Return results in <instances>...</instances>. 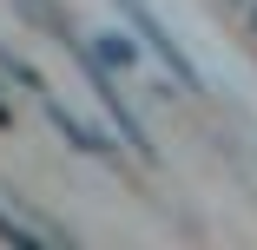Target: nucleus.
I'll return each mask as SVG.
<instances>
[{
	"instance_id": "f257e3e1",
	"label": "nucleus",
	"mask_w": 257,
	"mask_h": 250,
	"mask_svg": "<svg viewBox=\"0 0 257 250\" xmlns=\"http://www.w3.org/2000/svg\"><path fill=\"white\" fill-rule=\"evenodd\" d=\"M66 46H73V60L86 66V79L99 86V99H106V112L119 119V132H125V145H132V152H139V158L152 165V138H145V125L132 119V106H125V92H119V79H112V60L99 53V46H86V40H66Z\"/></svg>"
},
{
	"instance_id": "f03ea898",
	"label": "nucleus",
	"mask_w": 257,
	"mask_h": 250,
	"mask_svg": "<svg viewBox=\"0 0 257 250\" xmlns=\"http://www.w3.org/2000/svg\"><path fill=\"white\" fill-rule=\"evenodd\" d=\"M112 7H119V14H125V20L139 27V40L152 46V53H159V60H165V66L178 73V86H185V92H198V86H204V79H198V66H191V53H185V46H178V40H172L165 27H159V14H152L145 0H112Z\"/></svg>"
},
{
	"instance_id": "7ed1b4c3",
	"label": "nucleus",
	"mask_w": 257,
	"mask_h": 250,
	"mask_svg": "<svg viewBox=\"0 0 257 250\" xmlns=\"http://www.w3.org/2000/svg\"><path fill=\"white\" fill-rule=\"evenodd\" d=\"M40 99H46V119H53V125H60V132H66V138L79 145V152H92V158H106V152H112V145H106V138H99V132H92L86 119H73V112L60 106V99H53V92H40Z\"/></svg>"
},
{
	"instance_id": "20e7f679",
	"label": "nucleus",
	"mask_w": 257,
	"mask_h": 250,
	"mask_svg": "<svg viewBox=\"0 0 257 250\" xmlns=\"http://www.w3.org/2000/svg\"><path fill=\"white\" fill-rule=\"evenodd\" d=\"M0 237H7L14 250H46V243H53V230H46V224H27V217L7 211V204H0Z\"/></svg>"
},
{
	"instance_id": "39448f33",
	"label": "nucleus",
	"mask_w": 257,
	"mask_h": 250,
	"mask_svg": "<svg viewBox=\"0 0 257 250\" xmlns=\"http://www.w3.org/2000/svg\"><path fill=\"white\" fill-rule=\"evenodd\" d=\"M99 53H106V60H112V66H119V73H125V66H132V60H139V46H132V40H125V33H99Z\"/></svg>"
},
{
	"instance_id": "423d86ee",
	"label": "nucleus",
	"mask_w": 257,
	"mask_h": 250,
	"mask_svg": "<svg viewBox=\"0 0 257 250\" xmlns=\"http://www.w3.org/2000/svg\"><path fill=\"white\" fill-rule=\"evenodd\" d=\"M7 119H14V112H7V106H0V125H7Z\"/></svg>"
}]
</instances>
